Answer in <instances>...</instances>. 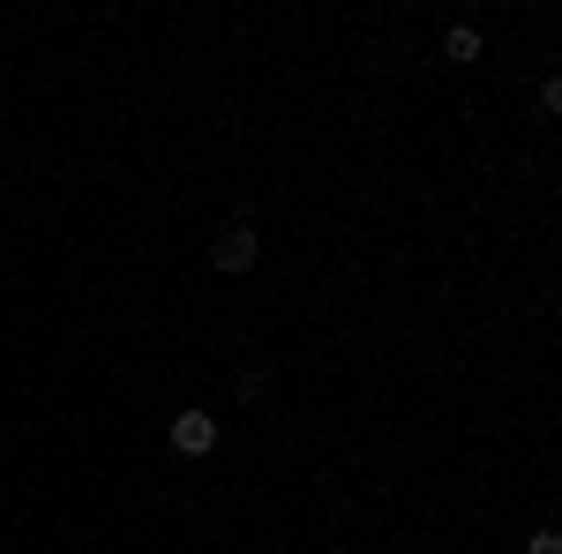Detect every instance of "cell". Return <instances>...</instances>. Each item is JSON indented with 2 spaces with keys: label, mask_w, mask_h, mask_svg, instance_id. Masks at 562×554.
Instances as JSON below:
<instances>
[{
  "label": "cell",
  "mask_w": 562,
  "mask_h": 554,
  "mask_svg": "<svg viewBox=\"0 0 562 554\" xmlns=\"http://www.w3.org/2000/svg\"><path fill=\"white\" fill-rule=\"evenodd\" d=\"M203 262H211L217 278H248L262 262V225L256 217H217V233L203 240Z\"/></svg>",
  "instance_id": "obj_1"
},
{
  "label": "cell",
  "mask_w": 562,
  "mask_h": 554,
  "mask_svg": "<svg viewBox=\"0 0 562 554\" xmlns=\"http://www.w3.org/2000/svg\"><path fill=\"white\" fill-rule=\"evenodd\" d=\"M166 450L188 457V465H211L217 450H225V427H217L211 405H180L173 420H166Z\"/></svg>",
  "instance_id": "obj_2"
},
{
  "label": "cell",
  "mask_w": 562,
  "mask_h": 554,
  "mask_svg": "<svg viewBox=\"0 0 562 554\" xmlns=\"http://www.w3.org/2000/svg\"><path fill=\"white\" fill-rule=\"evenodd\" d=\"M435 53H442L458 76H473L480 60H487V31H480V23H442V31H435Z\"/></svg>",
  "instance_id": "obj_3"
},
{
  "label": "cell",
  "mask_w": 562,
  "mask_h": 554,
  "mask_svg": "<svg viewBox=\"0 0 562 554\" xmlns=\"http://www.w3.org/2000/svg\"><path fill=\"white\" fill-rule=\"evenodd\" d=\"M525 554H562V532L555 524H532V532H525Z\"/></svg>",
  "instance_id": "obj_4"
},
{
  "label": "cell",
  "mask_w": 562,
  "mask_h": 554,
  "mask_svg": "<svg viewBox=\"0 0 562 554\" xmlns=\"http://www.w3.org/2000/svg\"><path fill=\"white\" fill-rule=\"evenodd\" d=\"M240 554H278V547H240Z\"/></svg>",
  "instance_id": "obj_5"
}]
</instances>
